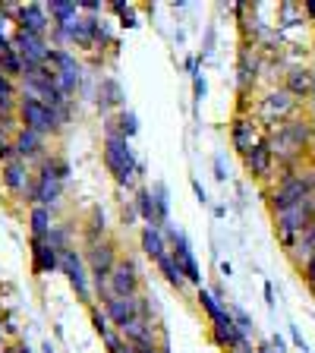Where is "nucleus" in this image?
Returning <instances> with one entry per match:
<instances>
[{
	"instance_id": "nucleus-1",
	"label": "nucleus",
	"mask_w": 315,
	"mask_h": 353,
	"mask_svg": "<svg viewBox=\"0 0 315 353\" xmlns=\"http://www.w3.org/2000/svg\"><path fill=\"white\" fill-rule=\"evenodd\" d=\"M268 145H272L274 161H303L315 152V123L306 117H294L281 123L278 130L268 132Z\"/></svg>"
},
{
	"instance_id": "nucleus-2",
	"label": "nucleus",
	"mask_w": 315,
	"mask_h": 353,
	"mask_svg": "<svg viewBox=\"0 0 315 353\" xmlns=\"http://www.w3.org/2000/svg\"><path fill=\"white\" fill-rule=\"evenodd\" d=\"M104 168L114 174L117 186H132L136 176L145 170L142 161L136 158V152H132L130 139H123V136H108L104 139Z\"/></svg>"
},
{
	"instance_id": "nucleus-3",
	"label": "nucleus",
	"mask_w": 315,
	"mask_h": 353,
	"mask_svg": "<svg viewBox=\"0 0 315 353\" xmlns=\"http://www.w3.org/2000/svg\"><path fill=\"white\" fill-rule=\"evenodd\" d=\"M300 104L287 88H268L262 98H258V120H262V126L268 132L278 130L281 123H287V120L300 117Z\"/></svg>"
},
{
	"instance_id": "nucleus-4",
	"label": "nucleus",
	"mask_w": 315,
	"mask_h": 353,
	"mask_svg": "<svg viewBox=\"0 0 315 353\" xmlns=\"http://www.w3.org/2000/svg\"><path fill=\"white\" fill-rule=\"evenodd\" d=\"M19 120L26 123V130L48 136V132H60L66 120L60 117V110L48 108V104L35 101V98H19Z\"/></svg>"
},
{
	"instance_id": "nucleus-5",
	"label": "nucleus",
	"mask_w": 315,
	"mask_h": 353,
	"mask_svg": "<svg viewBox=\"0 0 315 353\" xmlns=\"http://www.w3.org/2000/svg\"><path fill=\"white\" fill-rule=\"evenodd\" d=\"M309 196H312V192L303 183V174L284 176V180H278V186L268 192V205H272V214H281V212H290V208L303 205Z\"/></svg>"
},
{
	"instance_id": "nucleus-6",
	"label": "nucleus",
	"mask_w": 315,
	"mask_h": 353,
	"mask_svg": "<svg viewBox=\"0 0 315 353\" xmlns=\"http://www.w3.org/2000/svg\"><path fill=\"white\" fill-rule=\"evenodd\" d=\"M262 51H258L252 41H243L240 48V60H236V92L240 95H250L252 88L258 85V79H262Z\"/></svg>"
},
{
	"instance_id": "nucleus-7",
	"label": "nucleus",
	"mask_w": 315,
	"mask_h": 353,
	"mask_svg": "<svg viewBox=\"0 0 315 353\" xmlns=\"http://www.w3.org/2000/svg\"><path fill=\"white\" fill-rule=\"evenodd\" d=\"M48 66L54 70V76H57V85H60V92H63L66 98L79 92L82 66L76 63L73 54L63 51V48H51V57H48Z\"/></svg>"
},
{
	"instance_id": "nucleus-8",
	"label": "nucleus",
	"mask_w": 315,
	"mask_h": 353,
	"mask_svg": "<svg viewBox=\"0 0 315 353\" xmlns=\"http://www.w3.org/2000/svg\"><path fill=\"white\" fill-rule=\"evenodd\" d=\"M98 19H101V16H76V19H70L66 26H51L54 38H57L60 44L92 48V44H95V35H98Z\"/></svg>"
},
{
	"instance_id": "nucleus-9",
	"label": "nucleus",
	"mask_w": 315,
	"mask_h": 353,
	"mask_svg": "<svg viewBox=\"0 0 315 353\" xmlns=\"http://www.w3.org/2000/svg\"><path fill=\"white\" fill-rule=\"evenodd\" d=\"M60 192H63V180L54 174L51 164H48V158H44V161H41V170H38V180L29 186V192H26V196H29L26 202H32V208H35V205L51 208V205H57Z\"/></svg>"
},
{
	"instance_id": "nucleus-10",
	"label": "nucleus",
	"mask_w": 315,
	"mask_h": 353,
	"mask_svg": "<svg viewBox=\"0 0 315 353\" xmlns=\"http://www.w3.org/2000/svg\"><path fill=\"white\" fill-rule=\"evenodd\" d=\"M13 51L22 57L26 66H44L51 57V44L44 41V35H32V32H16L13 35Z\"/></svg>"
},
{
	"instance_id": "nucleus-11",
	"label": "nucleus",
	"mask_w": 315,
	"mask_h": 353,
	"mask_svg": "<svg viewBox=\"0 0 315 353\" xmlns=\"http://www.w3.org/2000/svg\"><path fill=\"white\" fill-rule=\"evenodd\" d=\"M60 272L66 274V281L73 284L76 296H79L82 303H92V287H88V272H85V259L79 256L76 250L63 252L60 256Z\"/></svg>"
},
{
	"instance_id": "nucleus-12",
	"label": "nucleus",
	"mask_w": 315,
	"mask_h": 353,
	"mask_svg": "<svg viewBox=\"0 0 315 353\" xmlns=\"http://www.w3.org/2000/svg\"><path fill=\"white\" fill-rule=\"evenodd\" d=\"M108 290H110V296H136L139 294V268H136L132 259H120V262L114 265Z\"/></svg>"
},
{
	"instance_id": "nucleus-13",
	"label": "nucleus",
	"mask_w": 315,
	"mask_h": 353,
	"mask_svg": "<svg viewBox=\"0 0 315 353\" xmlns=\"http://www.w3.org/2000/svg\"><path fill=\"white\" fill-rule=\"evenodd\" d=\"M258 126L262 123H256L252 117H240V114H236L234 123H230V145H234L240 154H250L252 148L265 139L262 132H258Z\"/></svg>"
},
{
	"instance_id": "nucleus-14",
	"label": "nucleus",
	"mask_w": 315,
	"mask_h": 353,
	"mask_svg": "<svg viewBox=\"0 0 315 353\" xmlns=\"http://www.w3.org/2000/svg\"><path fill=\"white\" fill-rule=\"evenodd\" d=\"M243 164H246V170H250V176H256V180H268V176L274 174V168H278V161H274L272 145H268V136H265V139L258 142V145L252 148L250 154H243Z\"/></svg>"
},
{
	"instance_id": "nucleus-15",
	"label": "nucleus",
	"mask_w": 315,
	"mask_h": 353,
	"mask_svg": "<svg viewBox=\"0 0 315 353\" xmlns=\"http://www.w3.org/2000/svg\"><path fill=\"white\" fill-rule=\"evenodd\" d=\"M16 32H32V35H44L51 26L48 16V3H22L19 16H16Z\"/></svg>"
},
{
	"instance_id": "nucleus-16",
	"label": "nucleus",
	"mask_w": 315,
	"mask_h": 353,
	"mask_svg": "<svg viewBox=\"0 0 315 353\" xmlns=\"http://www.w3.org/2000/svg\"><path fill=\"white\" fill-rule=\"evenodd\" d=\"M284 88L296 101H306V98H315V73L309 66H287V76H284Z\"/></svg>"
},
{
	"instance_id": "nucleus-17",
	"label": "nucleus",
	"mask_w": 315,
	"mask_h": 353,
	"mask_svg": "<svg viewBox=\"0 0 315 353\" xmlns=\"http://www.w3.org/2000/svg\"><path fill=\"white\" fill-rule=\"evenodd\" d=\"M92 325H95V331L101 334L104 347H108L110 353H126V350H130V344L123 341V334H117V331H114V322L108 319V312H104V309L92 306Z\"/></svg>"
},
{
	"instance_id": "nucleus-18",
	"label": "nucleus",
	"mask_w": 315,
	"mask_h": 353,
	"mask_svg": "<svg viewBox=\"0 0 315 353\" xmlns=\"http://www.w3.org/2000/svg\"><path fill=\"white\" fill-rule=\"evenodd\" d=\"M32 268L35 274H51L60 268V252L48 240H32Z\"/></svg>"
},
{
	"instance_id": "nucleus-19",
	"label": "nucleus",
	"mask_w": 315,
	"mask_h": 353,
	"mask_svg": "<svg viewBox=\"0 0 315 353\" xmlns=\"http://www.w3.org/2000/svg\"><path fill=\"white\" fill-rule=\"evenodd\" d=\"M16 158H19V161H44L41 158V148H44V136H38V132H32V130H19L16 132Z\"/></svg>"
},
{
	"instance_id": "nucleus-20",
	"label": "nucleus",
	"mask_w": 315,
	"mask_h": 353,
	"mask_svg": "<svg viewBox=\"0 0 315 353\" xmlns=\"http://www.w3.org/2000/svg\"><path fill=\"white\" fill-rule=\"evenodd\" d=\"M3 183H7L10 192H16V196H22V192H29L32 180H29V168H26V161H10L3 164Z\"/></svg>"
},
{
	"instance_id": "nucleus-21",
	"label": "nucleus",
	"mask_w": 315,
	"mask_h": 353,
	"mask_svg": "<svg viewBox=\"0 0 315 353\" xmlns=\"http://www.w3.org/2000/svg\"><path fill=\"white\" fill-rule=\"evenodd\" d=\"M167 236H164V230L161 228H152V224H145V228H142V252H145L148 259H154V262H158V259H164L167 256Z\"/></svg>"
},
{
	"instance_id": "nucleus-22",
	"label": "nucleus",
	"mask_w": 315,
	"mask_h": 353,
	"mask_svg": "<svg viewBox=\"0 0 315 353\" xmlns=\"http://www.w3.org/2000/svg\"><path fill=\"white\" fill-rule=\"evenodd\" d=\"M123 104V88H120V82L114 79V76H104L101 85H98V108H101V114H108L110 108H120Z\"/></svg>"
},
{
	"instance_id": "nucleus-23",
	"label": "nucleus",
	"mask_w": 315,
	"mask_h": 353,
	"mask_svg": "<svg viewBox=\"0 0 315 353\" xmlns=\"http://www.w3.org/2000/svg\"><path fill=\"white\" fill-rule=\"evenodd\" d=\"M136 212H139V218L145 221V224H152V228H164L161 224V214H158V205H154V196H152V190H136Z\"/></svg>"
},
{
	"instance_id": "nucleus-24",
	"label": "nucleus",
	"mask_w": 315,
	"mask_h": 353,
	"mask_svg": "<svg viewBox=\"0 0 315 353\" xmlns=\"http://www.w3.org/2000/svg\"><path fill=\"white\" fill-rule=\"evenodd\" d=\"M287 256L294 259V265H296V268H300V272H303V265H306L309 259L315 256V221H312V224H309V230L300 236V240H296V246H294V250H290V252H287Z\"/></svg>"
},
{
	"instance_id": "nucleus-25",
	"label": "nucleus",
	"mask_w": 315,
	"mask_h": 353,
	"mask_svg": "<svg viewBox=\"0 0 315 353\" xmlns=\"http://www.w3.org/2000/svg\"><path fill=\"white\" fill-rule=\"evenodd\" d=\"M300 22H309L306 13H303V0H281L278 3V29H290V26H300Z\"/></svg>"
},
{
	"instance_id": "nucleus-26",
	"label": "nucleus",
	"mask_w": 315,
	"mask_h": 353,
	"mask_svg": "<svg viewBox=\"0 0 315 353\" xmlns=\"http://www.w3.org/2000/svg\"><path fill=\"white\" fill-rule=\"evenodd\" d=\"M19 114V101H16V85L3 70H0V117H13Z\"/></svg>"
},
{
	"instance_id": "nucleus-27",
	"label": "nucleus",
	"mask_w": 315,
	"mask_h": 353,
	"mask_svg": "<svg viewBox=\"0 0 315 353\" xmlns=\"http://www.w3.org/2000/svg\"><path fill=\"white\" fill-rule=\"evenodd\" d=\"M29 228H32V240H48L54 230L51 224V208H44V205H35L29 214Z\"/></svg>"
},
{
	"instance_id": "nucleus-28",
	"label": "nucleus",
	"mask_w": 315,
	"mask_h": 353,
	"mask_svg": "<svg viewBox=\"0 0 315 353\" xmlns=\"http://www.w3.org/2000/svg\"><path fill=\"white\" fill-rule=\"evenodd\" d=\"M82 10L76 0H51L48 3V16H51V26H66L70 19H76Z\"/></svg>"
},
{
	"instance_id": "nucleus-29",
	"label": "nucleus",
	"mask_w": 315,
	"mask_h": 353,
	"mask_svg": "<svg viewBox=\"0 0 315 353\" xmlns=\"http://www.w3.org/2000/svg\"><path fill=\"white\" fill-rule=\"evenodd\" d=\"M196 300H199V306H202V309H205V312H208V319H212V325H214V322H221V319H224V316H227V312H230V309L224 306V303H221L218 296L212 294V290H205V287H199V296H196Z\"/></svg>"
},
{
	"instance_id": "nucleus-30",
	"label": "nucleus",
	"mask_w": 315,
	"mask_h": 353,
	"mask_svg": "<svg viewBox=\"0 0 315 353\" xmlns=\"http://www.w3.org/2000/svg\"><path fill=\"white\" fill-rule=\"evenodd\" d=\"M158 268H161V274L167 278L170 287H176V290H180V287L186 284V274H183V268H180V262L174 259V252H167L164 259H158Z\"/></svg>"
},
{
	"instance_id": "nucleus-31",
	"label": "nucleus",
	"mask_w": 315,
	"mask_h": 353,
	"mask_svg": "<svg viewBox=\"0 0 315 353\" xmlns=\"http://www.w3.org/2000/svg\"><path fill=\"white\" fill-rule=\"evenodd\" d=\"M152 196H154V205H158V214H161V224H167L170 221V190H167V183H154Z\"/></svg>"
},
{
	"instance_id": "nucleus-32",
	"label": "nucleus",
	"mask_w": 315,
	"mask_h": 353,
	"mask_svg": "<svg viewBox=\"0 0 315 353\" xmlns=\"http://www.w3.org/2000/svg\"><path fill=\"white\" fill-rule=\"evenodd\" d=\"M117 126H120V136H123V139H132V136L139 132V117H136V110L120 108V114H117Z\"/></svg>"
},
{
	"instance_id": "nucleus-33",
	"label": "nucleus",
	"mask_w": 315,
	"mask_h": 353,
	"mask_svg": "<svg viewBox=\"0 0 315 353\" xmlns=\"http://www.w3.org/2000/svg\"><path fill=\"white\" fill-rule=\"evenodd\" d=\"M110 10L120 13V22H123L126 29H136V26H139V16H136V10H132V3H110Z\"/></svg>"
},
{
	"instance_id": "nucleus-34",
	"label": "nucleus",
	"mask_w": 315,
	"mask_h": 353,
	"mask_svg": "<svg viewBox=\"0 0 315 353\" xmlns=\"http://www.w3.org/2000/svg\"><path fill=\"white\" fill-rule=\"evenodd\" d=\"M230 316H234L236 328L243 331V338H252V334H256V325H252V319L246 316V312H243L240 306H234V309H230Z\"/></svg>"
},
{
	"instance_id": "nucleus-35",
	"label": "nucleus",
	"mask_w": 315,
	"mask_h": 353,
	"mask_svg": "<svg viewBox=\"0 0 315 353\" xmlns=\"http://www.w3.org/2000/svg\"><path fill=\"white\" fill-rule=\"evenodd\" d=\"M48 164H51V170L66 183V176H70V164H66L63 158H48Z\"/></svg>"
},
{
	"instance_id": "nucleus-36",
	"label": "nucleus",
	"mask_w": 315,
	"mask_h": 353,
	"mask_svg": "<svg viewBox=\"0 0 315 353\" xmlns=\"http://www.w3.org/2000/svg\"><path fill=\"white\" fill-rule=\"evenodd\" d=\"M214 176H218L221 183L227 180V168H224V158H221V154H218V158H214Z\"/></svg>"
},
{
	"instance_id": "nucleus-37",
	"label": "nucleus",
	"mask_w": 315,
	"mask_h": 353,
	"mask_svg": "<svg viewBox=\"0 0 315 353\" xmlns=\"http://www.w3.org/2000/svg\"><path fill=\"white\" fill-rule=\"evenodd\" d=\"M290 338H294V344L300 347L303 353H309V344H306V341H303V334H300V331H296V325H290Z\"/></svg>"
},
{
	"instance_id": "nucleus-38",
	"label": "nucleus",
	"mask_w": 315,
	"mask_h": 353,
	"mask_svg": "<svg viewBox=\"0 0 315 353\" xmlns=\"http://www.w3.org/2000/svg\"><path fill=\"white\" fill-rule=\"evenodd\" d=\"M192 85H196V104L205 98V92H208V85H205V79L199 76V79H192Z\"/></svg>"
},
{
	"instance_id": "nucleus-39",
	"label": "nucleus",
	"mask_w": 315,
	"mask_h": 353,
	"mask_svg": "<svg viewBox=\"0 0 315 353\" xmlns=\"http://www.w3.org/2000/svg\"><path fill=\"white\" fill-rule=\"evenodd\" d=\"M192 192H196V199H199V202H202V205H205V202H208V192H205V186L199 183V180H192Z\"/></svg>"
},
{
	"instance_id": "nucleus-40",
	"label": "nucleus",
	"mask_w": 315,
	"mask_h": 353,
	"mask_svg": "<svg viewBox=\"0 0 315 353\" xmlns=\"http://www.w3.org/2000/svg\"><path fill=\"white\" fill-rule=\"evenodd\" d=\"M136 214H139V212H136V202H132V205H123V224H126V228L132 224V218H136Z\"/></svg>"
},
{
	"instance_id": "nucleus-41",
	"label": "nucleus",
	"mask_w": 315,
	"mask_h": 353,
	"mask_svg": "<svg viewBox=\"0 0 315 353\" xmlns=\"http://www.w3.org/2000/svg\"><path fill=\"white\" fill-rule=\"evenodd\" d=\"M303 13L309 22H315V0H303Z\"/></svg>"
},
{
	"instance_id": "nucleus-42",
	"label": "nucleus",
	"mask_w": 315,
	"mask_h": 353,
	"mask_svg": "<svg viewBox=\"0 0 315 353\" xmlns=\"http://www.w3.org/2000/svg\"><path fill=\"white\" fill-rule=\"evenodd\" d=\"M79 10H85V13H101V3H95V0H85V3H79Z\"/></svg>"
},
{
	"instance_id": "nucleus-43",
	"label": "nucleus",
	"mask_w": 315,
	"mask_h": 353,
	"mask_svg": "<svg viewBox=\"0 0 315 353\" xmlns=\"http://www.w3.org/2000/svg\"><path fill=\"white\" fill-rule=\"evenodd\" d=\"M265 303H268V309H274V287L265 284Z\"/></svg>"
},
{
	"instance_id": "nucleus-44",
	"label": "nucleus",
	"mask_w": 315,
	"mask_h": 353,
	"mask_svg": "<svg viewBox=\"0 0 315 353\" xmlns=\"http://www.w3.org/2000/svg\"><path fill=\"white\" fill-rule=\"evenodd\" d=\"M272 344H274V350H278V353H287V341L281 338V334H274V338H272Z\"/></svg>"
},
{
	"instance_id": "nucleus-45",
	"label": "nucleus",
	"mask_w": 315,
	"mask_h": 353,
	"mask_svg": "<svg viewBox=\"0 0 315 353\" xmlns=\"http://www.w3.org/2000/svg\"><path fill=\"white\" fill-rule=\"evenodd\" d=\"M227 353H258V350H252V344H243V347H234V350H227Z\"/></svg>"
},
{
	"instance_id": "nucleus-46",
	"label": "nucleus",
	"mask_w": 315,
	"mask_h": 353,
	"mask_svg": "<svg viewBox=\"0 0 315 353\" xmlns=\"http://www.w3.org/2000/svg\"><path fill=\"white\" fill-rule=\"evenodd\" d=\"M221 274H224V278H230V274H234V268H230V262H221Z\"/></svg>"
},
{
	"instance_id": "nucleus-47",
	"label": "nucleus",
	"mask_w": 315,
	"mask_h": 353,
	"mask_svg": "<svg viewBox=\"0 0 315 353\" xmlns=\"http://www.w3.org/2000/svg\"><path fill=\"white\" fill-rule=\"evenodd\" d=\"M16 353H32L29 344H16Z\"/></svg>"
},
{
	"instance_id": "nucleus-48",
	"label": "nucleus",
	"mask_w": 315,
	"mask_h": 353,
	"mask_svg": "<svg viewBox=\"0 0 315 353\" xmlns=\"http://www.w3.org/2000/svg\"><path fill=\"white\" fill-rule=\"evenodd\" d=\"M309 168H312V170H315V152H312V154H309Z\"/></svg>"
}]
</instances>
